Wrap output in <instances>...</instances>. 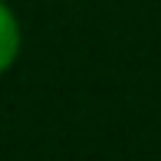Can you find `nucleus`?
<instances>
[{
	"label": "nucleus",
	"mask_w": 161,
	"mask_h": 161,
	"mask_svg": "<svg viewBox=\"0 0 161 161\" xmlns=\"http://www.w3.org/2000/svg\"><path fill=\"white\" fill-rule=\"evenodd\" d=\"M23 46V30H20V20L13 13V7L7 0H0V76L13 69Z\"/></svg>",
	"instance_id": "1"
}]
</instances>
